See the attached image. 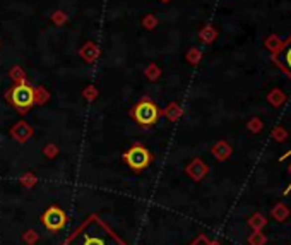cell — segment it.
Returning <instances> with one entry per match:
<instances>
[{
  "label": "cell",
  "instance_id": "cell-21",
  "mask_svg": "<svg viewBox=\"0 0 291 245\" xmlns=\"http://www.w3.org/2000/svg\"><path fill=\"white\" fill-rule=\"evenodd\" d=\"M187 62L190 65H199L200 64V60H202V52H200L197 46H192V48L187 52Z\"/></svg>",
  "mask_w": 291,
  "mask_h": 245
},
{
  "label": "cell",
  "instance_id": "cell-31",
  "mask_svg": "<svg viewBox=\"0 0 291 245\" xmlns=\"http://www.w3.org/2000/svg\"><path fill=\"white\" fill-rule=\"evenodd\" d=\"M160 2H170V0H160Z\"/></svg>",
  "mask_w": 291,
  "mask_h": 245
},
{
  "label": "cell",
  "instance_id": "cell-3",
  "mask_svg": "<svg viewBox=\"0 0 291 245\" xmlns=\"http://www.w3.org/2000/svg\"><path fill=\"white\" fill-rule=\"evenodd\" d=\"M132 119L135 120V123L141 127H151L156 123V120L160 119L161 110L158 108V105L154 103L151 98L144 96L134 108L130 110Z\"/></svg>",
  "mask_w": 291,
  "mask_h": 245
},
{
  "label": "cell",
  "instance_id": "cell-22",
  "mask_svg": "<svg viewBox=\"0 0 291 245\" xmlns=\"http://www.w3.org/2000/svg\"><path fill=\"white\" fill-rule=\"evenodd\" d=\"M50 100V93L45 88L36 86L34 88V105H43Z\"/></svg>",
  "mask_w": 291,
  "mask_h": 245
},
{
  "label": "cell",
  "instance_id": "cell-30",
  "mask_svg": "<svg viewBox=\"0 0 291 245\" xmlns=\"http://www.w3.org/2000/svg\"><path fill=\"white\" fill-rule=\"evenodd\" d=\"M290 170H291V166H290ZM290 190H291V185H290L288 189H286V192H285V194H290Z\"/></svg>",
  "mask_w": 291,
  "mask_h": 245
},
{
  "label": "cell",
  "instance_id": "cell-29",
  "mask_svg": "<svg viewBox=\"0 0 291 245\" xmlns=\"http://www.w3.org/2000/svg\"><path fill=\"white\" fill-rule=\"evenodd\" d=\"M290 154H291V149L288 151V153H286V154H283V156L281 158H279V161H283V159H286V158H288L290 156Z\"/></svg>",
  "mask_w": 291,
  "mask_h": 245
},
{
  "label": "cell",
  "instance_id": "cell-15",
  "mask_svg": "<svg viewBox=\"0 0 291 245\" xmlns=\"http://www.w3.org/2000/svg\"><path fill=\"white\" fill-rule=\"evenodd\" d=\"M267 225V220L264 218V215L261 213H254V215L250 216V220H248V227L252 228L254 232H262V228Z\"/></svg>",
  "mask_w": 291,
  "mask_h": 245
},
{
  "label": "cell",
  "instance_id": "cell-23",
  "mask_svg": "<svg viewBox=\"0 0 291 245\" xmlns=\"http://www.w3.org/2000/svg\"><path fill=\"white\" fill-rule=\"evenodd\" d=\"M165 115L168 117L170 120H178L182 117V108H180V105L178 103H170L168 105V108L165 110Z\"/></svg>",
  "mask_w": 291,
  "mask_h": 245
},
{
  "label": "cell",
  "instance_id": "cell-2",
  "mask_svg": "<svg viewBox=\"0 0 291 245\" xmlns=\"http://www.w3.org/2000/svg\"><path fill=\"white\" fill-rule=\"evenodd\" d=\"M5 100L19 114H26L34 105V88L28 83L12 84L5 91Z\"/></svg>",
  "mask_w": 291,
  "mask_h": 245
},
{
  "label": "cell",
  "instance_id": "cell-17",
  "mask_svg": "<svg viewBox=\"0 0 291 245\" xmlns=\"http://www.w3.org/2000/svg\"><path fill=\"white\" fill-rule=\"evenodd\" d=\"M144 76H146L149 81H158V79L161 77V69H160V65L154 64V62H151V64L144 69Z\"/></svg>",
  "mask_w": 291,
  "mask_h": 245
},
{
  "label": "cell",
  "instance_id": "cell-6",
  "mask_svg": "<svg viewBox=\"0 0 291 245\" xmlns=\"http://www.w3.org/2000/svg\"><path fill=\"white\" fill-rule=\"evenodd\" d=\"M43 223L50 228V230H60L65 225V215L62 213V209L53 206V208H50L43 215Z\"/></svg>",
  "mask_w": 291,
  "mask_h": 245
},
{
  "label": "cell",
  "instance_id": "cell-25",
  "mask_svg": "<svg viewBox=\"0 0 291 245\" xmlns=\"http://www.w3.org/2000/svg\"><path fill=\"white\" fill-rule=\"evenodd\" d=\"M247 242H248V245H266L267 237L264 235L262 232H254V233H250V235H248Z\"/></svg>",
  "mask_w": 291,
  "mask_h": 245
},
{
  "label": "cell",
  "instance_id": "cell-11",
  "mask_svg": "<svg viewBox=\"0 0 291 245\" xmlns=\"http://www.w3.org/2000/svg\"><path fill=\"white\" fill-rule=\"evenodd\" d=\"M266 100H267V103L273 105L274 108H281L283 105L286 103V95H285V91H283V89L274 88V89H271V91L267 93Z\"/></svg>",
  "mask_w": 291,
  "mask_h": 245
},
{
  "label": "cell",
  "instance_id": "cell-20",
  "mask_svg": "<svg viewBox=\"0 0 291 245\" xmlns=\"http://www.w3.org/2000/svg\"><path fill=\"white\" fill-rule=\"evenodd\" d=\"M50 21L55 26H64L69 22V14H65L64 10H53L52 15H50Z\"/></svg>",
  "mask_w": 291,
  "mask_h": 245
},
{
  "label": "cell",
  "instance_id": "cell-19",
  "mask_svg": "<svg viewBox=\"0 0 291 245\" xmlns=\"http://www.w3.org/2000/svg\"><path fill=\"white\" fill-rule=\"evenodd\" d=\"M160 24V21H158V17L154 14H146L144 17L141 19V26L144 28L146 31H153L156 29V26Z\"/></svg>",
  "mask_w": 291,
  "mask_h": 245
},
{
  "label": "cell",
  "instance_id": "cell-7",
  "mask_svg": "<svg viewBox=\"0 0 291 245\" xmlns=\"http://www.w3.org/2000/svg\"><path fill=\"white\" fill-rule=\"evenodd\" d=\"M101 55V50L95 41H86L83 46L79 48V57L83 58L86 64H95L96 60Z\"/></svg>",
  "mask_w": 291,
  "mask_h": 245
},
{
  "label": "cell",
  "instance_id": "cell-12",
  "mask_svg": "<svg viewBox=\"0 0 291 245\" xmlns=\"http://www.w3.org/2000/svg\"><path fill=\"white\" fill-rule=\"evenodd\" d=\"M290 215H291V209L288 208V204H285V202H278V204L271 209V216L276 221H279V223H285L290 218Z\"/></svg>",
  "mask_w": 291,
  "mask_h": 245
},
{
  "label": "cell",
  "instance_id": "cell-18",
  "mask_svg": "<svg viewBox=\"0 0 291 245\" xmlns=\"http://www.w3.org/2000/svg\"><path fill=\"white\" fill-rule=\"evenodd\" d=\"M271 137H273L276 142H279V144H283V142H286V139H288V130H286L283 125H276V127H273V130H271Z\"/></svg>",
  "mask_w": 291,
  "mask_h": 245
},
{
  "label": "cell",
  "instance_id": "cell-13",
  "mask_svg": "<svg viewBox=\"0 0 291 245\" xmlns=\"http://www.w3.org/2000/svg\"><path fill=\"white\" fill-rule=\"evenodd\" d=\"M216 38H218V29H216L214 26H211V24L204 26V28L199 31V40L202 41L204 45L214 43Z\"/></svg>",
  "mask_w": 291,
  "mask_h": 245
},
{
  "label": "cell",
  "instance_id": "cell-27",
  "mask_svg": "<svg viewBox=\"0 0 291 245\" xmlns=\"http://www.w3.org/2000/svg\"><path fill=\"white\" fill-rule=\"evenodd\" d=\"M45 153H46V156L52 158V156H55V154L58 153V149H57V147L53 146V144H50V146H46V147H45Z\"/></svg>",
  "mask_w": 291,
  "mask_h": 245
},
{
  "label": "cell",
  "instance_id": "cell-16",
  "mask_svg": "<svg viewBox=\"0 0 291 245\" xmlns=\"http://www.w3.org/2000/svg\"><path fill=\"white\" fill-rule=\"evenodd\" d=\"M9 77H10V81H12L14 84L26 83V72H24V69L19 67V65H14V67H10Z\"/></svg>",
  "mask_w": 291,
  "mask_h": 245
},
{
  "label": "cell",
  "instance_id": "cell-9",
  "mask_svg": "<svg viewBox=\"0 0 291 245\" xmlns=\"http://www.w3.org/2000/svg\"><path fill=\"white\" fill-rule=\"evenodd\" d=\"M10 135L15 139V141H19V142H24V141H28V139L33 135V129L29 127V123H26V122H17L15 125L10 129Z\"/></svg>",
  "mask_w": 291,
  "mask_h": 245
},
{
  "label": "cell",
  "instance_id": "cell-14",
  "mask_svg": "<svg viewBox=\"0 0 291 245\" xmlns=\"http://www.w3.org/2000/svg\"><path fill=\"white\" fill-rule=\"evenodd\" d=\"M283 43H285V40H281V38L278 36V34H269V36L264 40V46H266L267 50H269L271 53H276V52H279L281 50V46H283Z\"/></svg>",
  "mask_w": 291,
  "mask_h": 245
},
{
  "label": "cell",
  "instance_id": "cell-10",
  "mask_svg": "<svg viewBox=\"0 0 291 245\" xmlns=\"http://www.w3.org/2000/svg\"><path fill=\"white\" fill-rule=\"evenodd\" d=\"M211 153L214 154V158H216V159H219V161H226V159L231 156L233 147H231L230 144H228L226 141H218L214 146H212Z\"/></svg>",
  "mask_w": 291,
  "mask_h": 245
},
{
  "label": "cell",
  "instance_id": "cell-1",
  "mask_svg": "<svg viewBox=\"0 0 291 245\" xmlns=\"http://www.w3.org/2000/svg\"><path fill=\"white\" fill-rule=\"evenodd\" d=\"M64 245H123L98 218H89Z\"/></svg>",
  "mask_w": 291,
  "mask_h": 245
},
{
  "label": "cell",
  "instance_id": "cell-24",
  "mask_svg": "<svg viewBox=\"0 0 291 245\" xmlns=\"http://www.w3.org/2000/svg\"><path fill=\"white\" fill-rule=\"evenodd\" d=\"M247 129H248V132H252V134H259V132H262V129H264L262 119H259V117H254V119H250L247 122Z\"/></svg>",
  "mask_w": 291,
  "mask_h": 245
},
{
  "label": "cell",
  "instance_id": "cell-5",
  "mask_svg": "<svg viewBox=\"0 0 291 245\" xmlns=\"http://www.w3.org/2000/svg\"><path fill=\"white\" fill-rule=\"evenodd\" d=\"M273 62L279 67V71L285 72L291 79V34L288 40H285L281 50L273 55Z\"/></svg>",
  "mask_w": 291,
  "mask_h": 245
},
{
  "label": "cell",
  "instance_id": "cell-28",
  "mask_svg": "<svg viewBox=\"0 0 291 245\" xmlns=\"http://www.w3.org/2000/svg\"><path fill=\"white\" fill-rule=\"evenodd\" d=\"M192 245H211V244L207 242V239H205V237H199V239H197Z\"/></svg>",
  "mask_w": 291,
  "mask_h": 245
},
{
  "label": "cell",
  "instance_id": "cell-4",
  "mask_svg": "<svg viewBox=\"0 0 291 245\" xmlns=\"http://www.w3.org/2000/svg\"><path fill=\"white\" fill-rule=\"evenodd\" d=\"M151 159H153L151 153L141 144H134L129 151H125V154H123V161H125L132 170H135V172H141V170L147 168Z\"/></svg>",
  "mask_w": 291,
  "mask_h": 245
},
{
  "label": "cell",
  "instance_id": "cell-32",
  "mask_svg": "<svg viewBox=\"0 0 291 245\" xmlns=\"http://www.w3.org/2000/svg\"><path fill=\"white\" fill-rule=\"evenodd\" d=\"M212 245H221V244H218V242H216V244H212Z\"/></svg>",
  "mask_w": 291,
  "mask_h": 245
},
{
  "label": "cell",
  "instance_id": "cell-26",
  "mask_svg": "<svg viewBox=\"0 0 291 245\" xmlns=\"http://www.w3.org/2000/svg\"><path fill=\"white\" fill-rule=\"evenodd\" d=\"M98 95H99V91H98V88H96L95 84H89V86H86V88L83 89V96L88 101L96 100V98H98Z\"/></svg>",
  "mask_w": 291,
  "mask_h": 245
},
{
  "label": "cell",
  "instance_id": "cell-8",
  "mask_svg": "<svg viewBox=\"0 0 291 245\" xmlns=\"http://www.w3.org/2000/svg\"><path fill=\"white\" fill-rule=\"evenodd\" d=\"M187 173L194 178V180L199 182V180H202L205 175L209 173V166L205 165V163L200 158H195V159H192V161L189 163Z\"/></svg>",
  "mask_w": 291,
  "mask_h": 245
}]
</instances>
